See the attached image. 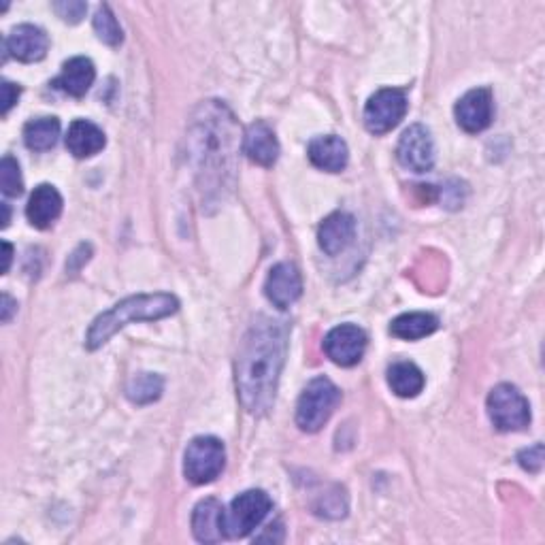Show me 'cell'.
Returning <instances> with one entry per match:
<instances>
[{"label":"cell","instance_id":"cell-15","mask_svg":"<svg viewBox=\"0 0 545 545\" xmlns=\"http://www.w3.org/2000/svg\"><path fill=\"white\" fill-rule=\"evenodd\" d=\"M243 152L252 162L260 164V167L264 169L273 167L279 158V141L273 128L262 120L247 126L243 137Z\"/></svg>","mask_w":545,"mask_h":545},{"label":"cell","instance_id":"cell-12","mask_svg":"<svg viewBox=\"0 0 545 545\" xmlns=\"http://www.w3.org/2000/svg\"><path fill=\"white\" fill-rule=\"evenodd\" d=\"M264 294L277 309H288L303 294V277L299 269L290 262H279L269 271L267 284H264Z\"/></svg>","mask_w":545,"mask_h":545},{"label":"cell","instance_id":"cell-7","mask_svg":"<svg viewBox=\"0 0 545 545\" xmlns=\"http://www.w3.org/2000/svg\"><path fill=\"white\" fill-rule=\"evenodd\" d=\"M273 509V501L264 490H247L230 503L226 511V539L247 537L262 524Z\"/></svg>","mask_w":545,"mask_h":545},{"label":"cell","instance_id":"cell-23","mask_svg":"<svg viewBox=\"0 0 545 545\" xmlns=\"http://www.w3.org/2000/svg\"><path fill=\"white\" fill-rule=\"evenodd\" d=\"M60 137V122L56 118H37L24 126V143L32 152L52 150Z\"/></svg>","mask_w":545,"mask_h":545},{"label":"cell","instance_id":"cell-2","mask_svg":"<svg viewBox=\"0 0 545 545\" xmlns=\"http://www.w3.org/2000/svg\"><path fill=\"white\" fill-rule=\"evenodd\" d=\"M235 137H237V122L230 111L209 101L201 107V118H196L192 126V141H194V156L198 158V171L205 173L211 167L216 169L218 177L228 169L235 156Z\"/></svg>","mask_w":545,"mask_h":545},{"label":"cell","instance_id":"cell-9","mask_svg":"<svg viewBox=\"0 0 545 545\" xmlns=\"http://www.w3.org/2000/svg\"><path fill=\"white\" fill-rule=\"evenodd\" d=\"M396 158H399L401 167L414 173H426L433 169L435 164V143L431 137V130L422 124L409 126L396 147Z\"/></svg>","mask_w":545,"mask_h":545},{"label":"cell","instance_id":"cell-26","mask_svg":"<svg viewBox=\"0 0 545 545\" xmlns=\"http://www.w3.org/2000/svg\"><path fill=\"white\" fill-rule=\"evenodd\" d=\"M0 186H3L5 196H20L24 192L20 164L11 156H5L0 162Z\"/></svg>","mask_w":545,"mask_h":545},{"label":"cell","instance_id":"cell-19","mask_svg":"<svg viewBox=\"0 0 545 545\" xmlns=\"http://www.w3.org/2000/svg\"><path fill=\"white\" fill-rule=\"evenodd\" d=\"M94 79H96V69L92 60L77 56V58H71L69 62H64L62 73L54 81V86L69 96L81 98L86 96V92L92 88Z\"/></svg>","mask_w":545,"mask_h":545},{"label":"cell","instance_id":"cell-10","mask_svg":"<svg viewBox=\"0 0 545 545\" xmlns=\"http://www.w3.org/2000/svg\"><path fill=\"white\" fill-rule=\"evenodd\" d=\"M367 350L365 330L354 324H341L324 337L326 356L339 367H354Z\"/></svg>","mask_w":545,"mask_h":545},{"label":"cell","instance_id":"cell-17","mask_svg":"<svg viewBox=\"0 0 545 545\" xmlns=\"http://www.w3.org/2000/svg\"><path fill=\"white\" fill-rule=\"evenodd\" d=\"M307 154L313 167L328 173H341L345 167H348V160H350L348 145H345V141L337 135L316 137L309 143Z\"/></svg>","mask_w":545,"mask_h":545},{"label":"cell","instance_id":"cell-3","mask_svg":"<svg viewBox=\"0 0 545 545\" xmlns=\"http://www.w3.org/2000/svg\"><path fill=\"white\" fill-rule=\"evenodd\" d=\"M179 301L173 294L156 292V294H137L113 305L109 311L98 316L86 335V348L98 350L120 330L132 322H152L169 318L177 313Z\"/></svg>","mask_w":545,"mask_h":545},{"label":"cell","instance_id":"cell-29","mask_svg":"<svg viewBox=\"0 0 545 545\" xmlns=\"http://www.w3.org/2000/svg\"><path fill=\"white\" fill-rule=\"evenodd\" d=\"M518 460H520L522 469H526L528 473H539L541 467H543V445L535 443L533 448L522 450Z\"/></svg>","mask_w":545,"mask_h":545},{"label":"cell","instance_id":"cell-16","mask_svg":"<svg viewBox=\"0 0 545 545\" xmlns=\"http://www.w3.org/2000/svg\"><path fill=\"white\" fill-rule=\"evenodd\" d=\"M192 533L203 543H218L226 539V509L216 499H205L194 507Z\"/></svg>","mask_w":545,"mask_h":545},{"label":"cell","instance_id":"cell-21","mask_svg":"<svg viewBox=\"0 0 545 545\" xmlns=\"http://www.w3.org/2000/svg\"><path fill=\"white\" fill-rule=\"evenodd\" d=\"M439 328V320L433 316V313H403V316L396 318L390 324V335L396 339H405V341H418L428 335H433Z\"/></svg>","mask_w":545,"mask_h":545},{"label":"cell","instance_id":"cell-28","mask_svg":"<svg viewBox=\"0 0 545 545\" xmlns=\"http://www.w3.org/2000/svg\"><path fill=\"white\" fill-rule=\"evenodd\" d=\"M54 11L60 15V18H62L64 22L77 24V22H81V18H84V15H86L88 5H86V3H79V0H69V3H56V5H54Z\"/></svg>","mask_w":545,"mask_h":545},{"label":"cell","instance_id":"cell-11","mask_svg":"<svg viewBox=\"0 0 545 545\" xmlns=\"http://www.w3.org/2000/svg\"><path fill=\"white\" fill-rule=\"evenodd\" d=\"M454 113H456V122L462 130L469 132V135H477V132L486 130L492 122V113H494L492 92L488 88H477L467 92L456 103Z\"/></svg>","mask_w":545,"mask_h":545},{"label":"cell","instance_id":"cell-27","mask_svg":"<svg viewBox=\"0 0 545 545\" xmlns=\"http://www.w3.org/2000/svg\"><path fill=\"white\" fill-rule=\"evenodd\" d=\"M316 509H318L316 514L324 518H343L345 511H348V499H345V494L341 490L333 494H324L322 505Z\"/></svg>","mask_w":545,"mask_h":545},{"label":"cell","instance_id":"cell-32","mask_svg":"<svg viewBox=\"0 0 545 545\" xmlns=\"http://www.w3.org/2000/svg\"><path fill=\"white\" fill-rule=\"evenodd\" d=\"M3 273H7L9 271V267H11V260H13V247H11V243H7V241H3Z\"/></svg>","mask_w":545,"mask_h":545},{"label":"cell","instance_id":"cell-14","mask_svg":"<svg viewBox=\"0 0 545 545\" xmlns=\"http://www.w3.org/2000/svg\"><path fill=\"white\" fill-rule=\"evenodd\" d=\"M7 54L20 62H39L45 58L49 49V39L39 26L22 24L11 30L5 41Z\"/></svg>","mask_w":545,"mask_h":545},{"label":"cell","instance_id":"cell-1","mask_svg":"<svg viewBox=\"0 0 545 545\" xmlns=\"http://www.w3.org/2000/svg\"><path fill=\"white\" fill-rule=\"evenodd\" d=\"M288 335L286 322L260 316L243 337L235 379L239 401L247 414L262 416L273 407L288 354Z\"/></svg>","mask_w":545,"mask_h":545},{"label":"cell","instance_id":"cell-25","mask_svg":"<svg viewBox=\"0 0 545 545\" xmlns=\"http://www.w3.org/2000/svg\"><path fill=\"white\" fill-rule=\"evenodd\" d=\"M94 30H96L98 39L111 47H118L124 41L122 26H120L118 18L113 15V11L109 9V5L98 7V11L94 15Z\"/></svg>","mask_w":545,"mask_h":545},{"label":"cell","instance_id":"cell-31","mask_svg":"<svg viewBox=\"0 0 545 545\" xmlns=\"http://www.w3.org/2000/svg\"><path fill=\"white\" fill-rule=\"evenodd\" d=\"M15 311H18V303H15V301L11 299V296L5 292V294H3V322H5V324L11 320V316H13Z\"/></svg>","mask_w":545,"mask_h":545},{"label":"cell","instance_id":"cell-5","mask_svg":"<svg viewBox=\"0 0 545 545\" xmlns=\"http://www.w3.org/2000/svg\"><path fill=\"white\" fill-rule=\"evenodd\" d=\"M488 416L501 433L524 431L531 424V405L526 396L511 384L494 386L488 394Z\"/></svg>","mask_w":545,"mask_h":545},{"label":"cell","instance_id":"cell-6","mask_svg":"<svg viewBox=\"0 0 545 545\" xmlns=\"http://www.w3.org/2000/svg\"><path fill=\"white\" fill-rule=\"evenodd\" d=\"M226 450L216 437H196L190 441L184 456V475L188 482L203 486L211 484L224 471Z\"/></svg>","mask_w":545,"mask_h":545},{"label":"cell","instance_id":"cell-13","mask_svg":"<svg viewBox=\"0 0 545 545\" xmlns=\"http://www.w3.org/2000/svg\"><path fill=\"white\" fill-rule=\"evenodd\" d=\"M356 237V220L345 211H335L320 224L318 243L322 252L328 256H337L348 250Z\"/></svg>","mask_w":545,"mask_h":545},{"label":"cell","instance_id":"cell-4","mask_svg":"<svg viewBox=\"0 0 545 545\" xmlns=\"http://www.w3.org/2000/svg\"><path fill=\"white\" fill-rule=\"evenodd\" d=\"M341 401V390L328 377L311 379L296 405V424L305 433H318Z\"/></svg>","mask_w":545,"mask_h":545},{"label":"cell","instance_id":"cell-30","mask_svg":"<svg viewBox=\"0 0 545 545\" xmlns=\"http://www.w3.org/2000/svg\"><path fill=\"white\" fill-rule=\"evenodd\" d=\"M20 88L11 84V81H3V115H7L11 111V107H15L20 98Z\"/></svg>","mask_w":545,"mask_h":545},{"label":"cell","instance_id":"cell-8","mask_svg":"<svg viewBox=\"0 0 545 545\" xmlns=\"http://www.w3.org/2000/svg\"><path fill=\"white\" fill-rule=\"evenodd\" d=\"M407 113V94L399 88L377 90L365 105V126L371 135H386Z\"/></svg>","mask_w":545,"mask_h":545},{"label":"cell","instance_id":"cell-24","mask_svg":"<svg viewBox=\"0 0 545 545\" xmlns=\"http://www.w3.org/2000/svg\"><path fill=\"white\" fill-rule=\"evenodd\" d=\"M164 390V379L156 373H141L132 377L126 386V396L137 405H150L158 401Z\"/></svg>","mask_w":545,"mask_h":545},{"label":"cell","instance_id":"cell-33","mask_svg":"<svg viewBox=\"0 0 545 545\" xmlns=\"http://www.w3.org/2000/svg\"><path fill=\"white\" fill-rule=\"evenodd\" d=\"M3 209H5V218H3V228L9 226V218H11V211H9V205L3 203Z\"/></svg>","mask_w":545,"mask_h":545},{"label":"cell","instance_id":"cell-18","mask_svg":"<svg viewBox=\"0 0 545 545\" xmlns=\"http://www.w3.org/2000/svg\"><path fill=\"white\" fill-rule=\"evenodd\" d=\"M60 213H62V196L54 186L41 184L35 188V192L30 194L26 216H28V222L35 228H41V230L49 228L60 218Z\"/></svg>","mask_w":545,"mask_h":545},{"label":"cell","instance_id":"cell-22","mask_svg":"<svg viewBox=\"0 0 545 545\" xmlns=\"http://www.w3.org/2000/svg\"><path fill=\"white\" fill-rule=\"evenodd\" d=\"M388 384L401 399H414L424 390L426 379L414 362H394L388 369Z\"/></svg>","mask_w":545,"mask_h":545},{"label":"cell","instance_id":"cell-20","mask_svg":"<svg viewBox=\"0 0 545 545\" xmlns=\"http://www.w3.org/2000/svg\"><path fill=\"white\" fill-rule=\"evenodd\" d=\"M105 132L88 120H75L66 132V150L75 158H90L103 150Z\"/></svg>","mask_w":545,"mask_h":545}]
</instances>
